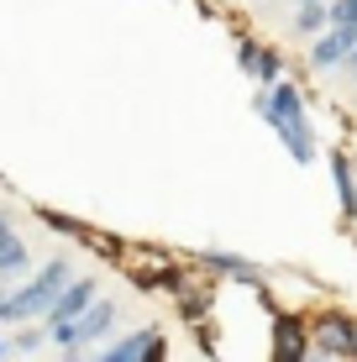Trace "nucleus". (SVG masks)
<instances>
[{"label": "nucleus", "instance_id": "4be33fe9", "mask_svg": "<svg viewBox=\"0 0 357 362\" xmlns=\"http://www.w3.org/2000/svg\"><path fill=\"white\" fill-rule=\"evenodd\" d=\"M347 69H352V74H357V53H352V58H347Z\"/></svg>", "mask_w": 357, "mask_h": 362}, {"label": "nucleus", "instance_id": "ddd939ff", "mask_svg": "<svg viewBox=\"0 0 357 362\" xmlns=\"http://www.w3.org/2000/svg\"><path fill=\"white\" fill-rule=\"evenodd\" d=\"M263 90H274V84H284V58L274 53V47H263V58H257V74H252Z\"/></svg>", "mask_w": 357, "mask_h": 362}, {"label": "nucleus", "instance_id": "5701e85b", "mask_svg": "<svg viewBox=\"0 0 357 362\" xmlns=\"http://www.w3.org/2000/svg\"><path fill=\"white\" fill-rule=\"evenodd\" d=\"M300 6H315V0H300Z\"/></svg>", "mask_w": 357, "mask_h": 362}, {"label": "nucleus", "instance_id": "0eeeda50", "mask_svg": "<svg viewBox=\"0 0 357 362\" xmlns=\"http://www.w3.org/2000/svg\"><path fill=\"white\" fill-rule=\"evenodd\" d=\"M326 168H331V184H336V199H341V216H357V173L347 163V153H326Z\"/></svg>", "mask_w": 357, "mask_h": 362}, {"label": "nucleus", "instance_id": "b1692460", "mask_svg": "<svg viewBox=\"0 0 357 362\" xmlns=\"http://www.w3.org/2000/svg\"><path fill=\"white\" fill-rule=\"evenodd\" d=\"M0 299H6V289H0Z\"/></svg>", "mask_w": 357, "mask_h": 362}, {"label": "nucleus", "instance_id": "9b49d317", "mask_svg": "<svg viewBox=\"0 0 357 362\" xmlns=\"http://www.w3.org/2000/svg\"><path fill=\"white\" fill-rule=\"evenodd\" d=\"M326 27H331V0H315V6H300V11H294V32L321 37Z\"/></svg>", "mask_w": 357, "mask_h": 362}, {"label": "nucleus", "instance_id": "4468645a", "mask_svg": "<svg viewBox=\"0 0 357 362\" xmlns=\"http://www.w3.org/2000/svg\"><path fill=\"white\" fill-rule=\"evenodd\" d=\"M6 341L16 346V352H37V346L47 341V331H42V326H16V331L6 336Z\"/></svg>", "mask_w": 357, "mask_h": 362}, {"label": "nucleus", "instance_id": "423d86ee", "mask_svg": "<svg viewBox=\"0 0 357 362\" xmlns=\"http://www.w3.org/2000/svg\"><path fill=\"white\" fill-rule=\"evenodd\" d=\"M95 299H100V284L95 279H74L64 294H58L53 315H47V326H69V320H79L84 310H95Z\"/></svg>", "mask_w": 357, "mask_h": 362}, {"label": "nucleus", "instance_id": "6e6552de", "mask_svg": "<svg viewBox=\"0 0 357 362\" xmlns=\"http://www.w3.org/2000/svg\"><path fill=\"white\" fill-rule=\"evenodd\" d=\"M153 341H158V331H153V326H142V331H131V336H116V341H110L95 362H142Z\"/></svg>", "mask_w": 357, "mask_h": 362}, {"label": "nucleus", "instance_id": "9d476101", "mask_svg": "<svg viewBox=\"0 0 357 362\" xmlns=\"http://www.w3.org/2000/svg\"><path fill=\"white\" fill-rule=\"evenodd\" d=\"M32 268V252H27V242H21L16 231L0 242V279H16V273H27Z\"/></svg>", "mask_w": 357, "mask_h": 362}, {"label": "nucleus", "instance_id": "f8f14e48", "mask_svg": "<svg viewBox=\"0 0 357 362\" xmlns=\"http://www.w3.org/2000/svg\"><path fill=\"white\" fill-rule=\"evenodd\" d=\"M200 263H211V268H221V273H231V279L263 284V268H252L247 257H226V252H200Z\"/></svg>", "mask_w": 357, "mask_h": 362}, {"label": "nucleus", "instance_id": "412c9836", "mask_svg": "<svg viewBox=\"0 0 357 362\" xmlns=\"http://www.w3.org/2000/svg\"><path fill=\"white\" fill-rule=\"evenodd\" d=\"M6 352H11V341H6V336H0V357H6Z\"/></svg>", "mask_w": 357, "mask_h": 362}, {"label": "nucleus", "instance_id": "1a4fd4ad", "mask_svg": "<svg viewBox=\"0 0 357 362\" xmlns=\"http://www.w3.org/2000/svg\"><path fill=\"white\" fill-rule=\"evenodd\" d=\"M305 341H310V336H305V326L294 315H284L279 320V341H274V357L279 362H305L310 352H305Z\"/></svg>", "mask_w": 357, "mask_h": 362}, {"label": "nucleus", "instance_id": "20e7f679", "mask_svg": "<svg viewBox=\"0 0 357 362\" xmlns=\"http://www.w3.org/2000/svg\"><path fill=\"white\" fill-rule=\"evenodd\" d=\"M310 341H315V352H326L331 362H336V357H352L357 362V320L321 315V320H315V331H310Z\"/></svg>", "mask_w": 357, "mask_h": 362}, {"label": "nucleus", "instance_id": "f03ea898", "mask_svg": "<svg viewBox=\"0 0 357 362\" xmlns=\"http://www.w3.org/2000/svg\"><path fill=\"white\" fill-rule=\"evenodd\" d=\"M69 284H74V268L64 263V257L42 263L27 284L6 289V299H0V320H11V326H37V320H47L53 305H58V294H64Z\"/></svg>", "mask_w": 357, "mask_h": 362}, {"label": "nucleus", "instance_id": "6ab92c4d", "mask_svg": "<svg viewBox=\"0 0 357 362\" xmlns=\"http://www.w3.org/2000/svg\"><path fill=\"white\" fill-rule=\"evenodd\" d=\"M11 236V210H0V242Z\"/></svg>", "mask_w": 357, "mask_h": 362}, {"label": "nucleus", "instance_id": "39448f33", "mask_svg": "<svg viewBox=\"0 0 357 362\" xmlns=\"http://www.w3.org/2000/svg\"><path fill=\"white\" fill-rule=\"evenodd\" d=\"M352 53H357V32H347V27H326L310 42V64L315 69H341Z\"/></svg>", "mask_w": 357, "mask_h": 362}, {"label": "nucleus", "instance_id": "7ed1b4c3", "mask_svg": "<svg viewBox=\"0 0 357 362\" xmlns=\"http://www.w3.org/2000/svg\"><path fill=\"white\" fill-rule=\"evenodd\" d=\"M116 320H121L116 299H95V310H84L79 320H69V326H47V341H58L64 352H69V346H90V341H100L105 331H116Z\"/></svg>", "mask_w": 357, "mask_h": 362}, {"label": "nucleus", "instance_id": "a211bd4d", "mask_svg": "<svg viewBox=\"0 0 357 362\" xmlns=\"http://www.w3.org/2000/svg\"><path fill=\"white\" fill-rule=\"evenodd\" d=\"M64 362H95V357H84V346H69V352H64Z\"/></svg>", "mask_w": 357, "mask_h": 362}, {"label": "nucleus", "instance_id": "2eb2a0df", "mask_svg": "<svg viewBox=\"0 0 357 362\" xmlns=\"http://www.w3.org/2000/svg\"><path fill=\"white\" fill-rule=\"evenodd\" d=\"M257 58H263V42L242 37V42H237V69H242V74H257Z\"/></svg>", "mask_w": 357, "mask_h": 362}, {"label": "nucleus", "instance_id": "aec40b11", "mask_svg": "<svg viewBox=\"0 0 357 362\" xmlns=\"http://www.w3.org/2000/svg\"><path fill=\"white\" fill-rule=\"evenodd\" d=\"M305 362H331V357H326V352H310V357H305Z\"/></svg>", "mask_w": 357, "mask_h": 362}, {"label": "nucleus", "instance_id": "f257e3e1", "mask_svg": "<svg viewBox=\"0 0 357 362\" xmlns=\"http://www.w3.org/2000/svg\"><path fill=\"white\" fill-rule=\"evenodd\" d=\"M257 116L274 127V136L284 142V153L294 158V163L310 168L315 158H321V142H315V127L310 116H305V95L300 84H274V90H257Z\"/></svg>", "mask_w": 357, "mask_h": 362}, {"label": "nucleus", "instance_id": "f3484780", "mask_svg": "<svg viewBox=\"0 0 357 362\" xmlns=\"http://www.w3.org/2000/svg\"><path fill=\"white\" fill-rule=\"evenodd\" d=\"M142 362H168V341H163V336H158V341L147 346V357H142Z\"/></svg>", "mask_w": 357, "mask_h": 362}, {"label": "nucleus", "instance_id": "dca6fc26", "mask_svg": "<svg viewBox=\"0 0 357 362\" xmlns=\"http://www.w3.org/2000/svg\"><path fill=\"white\" fill-rule=\"evenodd\" d=\"M331 27L357 32V0H331Z\"/></svg>", "mask_w": 357, "mask_h": 362}]
</instances>
